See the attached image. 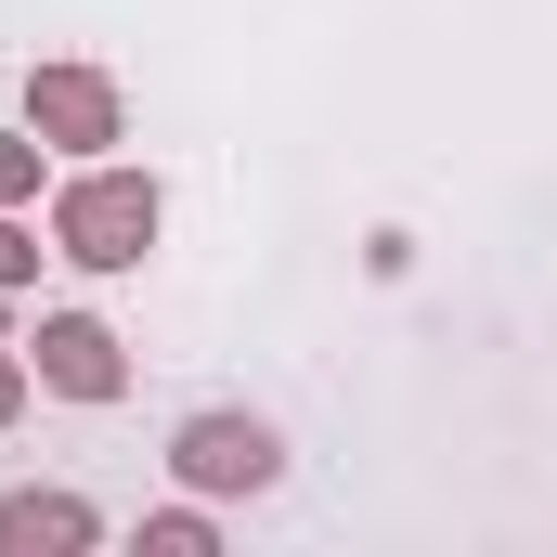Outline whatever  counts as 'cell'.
I'll return each instance as SVG.
<instances>
[{"label":"cell","mask_w":557,"mask_h":557,"mask_svg":"<svg viewBox=\"0 0 557 557\" xmlns=\"http://www.w3.org/2000/svg\"><path fill=\"white\" fill-rule=\"evenodd\" d=\"M143 234H156V195L143 182H78L65 195V260L117 273V260H143Z\"/></svg>","instance_id":"6da1fadb"},{"label":"cell","mask_w":557,"mask_h":557,"mask_svg":"<svg viewBox=\"0 0 557 557\" xmlns=\"http://www.w3.org/2000/svg\"><path fill=\"white\" fill-rule=\"evenodd\" d=\"M285 454H273V428L260 416H195L182 428V480H208V493H260Z\"/></svg>","instance_id":"7a4b0ae2"},{"label":"cell","mask_w":557,"mask_h":557,"mask_svg":"<svg viewBox=\"0 0 557 557\" xmlns=\"http://www.w3.org/2000/svg\"><path fill=\"white\" fill-rule=\"evenodd\" d=\"M39 376L78 389V403H104V389H117V337H104V324H39Z\"/></svg>","instance_id":"3957f363"},{"label":"cell","mask_w":557,"mask_h":557,"mask_svg":"<svg viewBox=\"0 0 557 557\" xmlns=\"http://www.w3.org/2000/svg\"><path fill=\"white\" fill-rule=\"evenodd\" d=\"M39 117H52L65 143H104V131H117V104H104V78H39Z\"/></svg>","instance_id":"277c9868"},{"label":"cell","mask_w":557,"mask_h":557,"mask_svg":"<svg viewBox=\"0 0 557 557\" xmlns=\"http://www.w3.org/2000/svg\"><path fill=\"white\" fill-rule=\"evenodd\" d=\"M0 532H13V545H91V506H65V493H26V506H0Z\"/></svg>","instance_id":"5b68a950"},{"label":"cell","mask_w":557,"mask_h":557,"mask_svg":"<svg viewBox=\"0 0 557 557\" xmlns=\"http://www.w3.org/2000/svg\"><path fill=\"white\" fill-rule=\"evenodd\" d=\"M26 182H39V156H26V143H0V195H26Z\"/></svg>","instance_id":"8992f818"},{"label":"cell","mask_w":557,"mask_h":557,"mask_svg":"<svg viewBox=\"0 0 557 557\" xmlns=\"http://www.w3.org/2000/svg\"><path fill=\"white\" fill-rule=\"evenodd\" d=\"M13 273H26V247H13V234H0V285H13Z\"/></svg>","instance_id":"52a82bcc"},{"label":"cell","mask_w":557,"mask_h":557,"mask_svg":"<svg viewBox=\"0 0 557 557\" xmlns=\"http://www.w3.org/2000/svg\"><path fill=\"white\" fill-rule=\"evenodd\" d=\"M0 416H13V363H0Z\"/></svg>","instance_id":"ba28073f"}]
</instances>
